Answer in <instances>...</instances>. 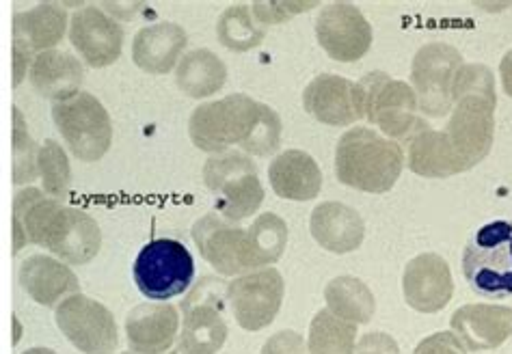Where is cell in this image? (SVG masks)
<instances>
[{
  "instance_id": "4316f807",
  "label": "cell",
  "mask_w": 512,
  "mask_h": 354,
  "mask_svg": "<svg viewBox=\"0 0 512 354\" xmlns=\"http://www.w3.org/2000/svg\"><path fill=\"white\" fill-rule=\"evenodd\" d=\"M409 147V169L415 175L430 177V180H443L458 173H465L463 160L458 158L446 132L424 128L413 134L407 141Z\"/></svg>"
},
{
  "instance_id": "83f0119b",
  "label": "cell",
  "mask_w": 512,
  "mask_h": 354,
  "mask_svg": "<svg viewBox=\"0 0 512 354\" xmlns=\"http://www.w3.org/2000/svg\"><path fill=\"white\" fill-rule=\"evenodd\" d=\"M175 83L193 100L219 93L227 83V67L212 50L197 48L186 52L175 67Z\"/></svg>"
},
{
  "instance_id": "7c38bea8",
  "label": "cell",
  "mask_w": 512,
  "mask_h": 354,
  "mask_svg": "<svg viewBox=\"0 0 512 354\" xmlns=\"http://www.w3.org/2000/svg\"><path fill=\"white\" fill-rule=\"evenodd\" d=\"M286 283L277 268L251 270L227 283V303L245 331L271 326L284 303Z\"/></svg>"
},
{
  "instance_id": "9a60e30c",
  "label": "cell",
  "mask_w": 512,
  "mask_h": 354,
  "mask_svg": "<svg viewBox=\"0 0 512 354\" xmlns=\"http://www.w3.org/2000/svg\"><path fill=\"white\" fill-rule=\"evenodd\" d=\"M316 37L333 61L353 63L368 54L372 26L355 5L331 3L318 13Z\"/></svg>"
},
{
  "instance_id": "44dd1931",
  "label": "cell",
  "mask_w": 512,
  "mask_h": 354,
  "mask_svg": "<svg viewBox=\"0 0 512 354\" xmlns=\"http://www.w3.org/2000/svg\"><path fill=\"white\" fill-rule=\"evenodd\" d=\"M188 35L180 24L158 22L143 26L132 39V61L147 74H169L182 61Z\"/></svg>"
},
{
  "instance_id": "52a82bcc",
  "label": "cell",
  "mask_w": 512,
  "mask_h": 354,
  "mask_svg": "<svg viewBox=\"0 0 512 354\" xmlns=\"http://www.w3.org/2000/svg\"><path fill=\"white\" fill-rule=\"evenodd\" d=\"M132 277L145 298L167 303L193 285L195 260L180 240L156 238L139 251Z\"/></svg>"
},
{
  "instance_id": "3957f363",
  "label": "cell",
  "mask_w": 512,
  "mask_h": 354,
  "mask_svg": "<svg viewBox=\"0 0 512 354\" xmlns=\"http://www.w3.org/2000/svg\"><path fill=\"white\" fill-rule=\"evenodd\" d=\"M454 108L446 134L465 169L489 156L495 136V78L487 65L463 63L452 85Z\"/></svg>"
},
{
  "instance_id": "8992f818",
  "label": "cell",
  "mask_w": 512,
  "mask_h": 354,
  "mask_svg": "<svg viewBox=\"0 0 512 354\" xmlns=\"http://www.w3.org/2000/svg\"><path fill=\"white\" fill-rule=\"evenodd\" d=\"M206 188L214 195V212L229 223H242L260 210L264 186L258 167L240 152L214 154L204 165Z\"/></svg>"
},
{
  "instance_id": "e0dca14e",
  "label": "cell",
  "mask_w": 512,
  "mask_h": 354,
  "mask_svg": "<svg viewBox=\"0 0 512 354\" xmlns=\"http://www.w3.org/2000/svg\"><path fill=\"white\" fill-rule=\"evenodd\" d=\"M70 42L78 50L80 59L100 70L121 57L124 29L109 13L89 5L74 11L70 20Z\"/></svg>"
},
{
  "instance_id": "f546056e",
  "label": "cell",
  "mask_w": 512,
  "mask_h": 354,
  "mask_svg": "<svg viewBox=\"0 0 512 354\" xmlns=\"http://www.w3.org/2000/svg\"><path fill=\"white\" fill-rule=\"evenodd\" d=\"M357 324L335 316L329 309H320L309 324V354H355Z\"/></svg>"
},
{
  "instance_id": "2e32d148",
  "label": "cell",
  "mask_w": 512,
  "mask_h": 354,
  "mask_svg": "<svg viewBox=\"0 0 512 354\" xmlns=\"http://www.w3.org/2000/svg\"><path fill=\"white\" fill-rule=\"evenodd\" d=\"M305 111L325 126H350L366 117L363 89L353 80L320 74L303 91Z\"/></svg>"
},
{
  "instance_id": "e575fe53",
  "label": "cell",
  "mask_w": 512,
  "mask_h": 354,
  "mask_svg": "<svg viewBox=\"0 0 512 354\" xmlns=\"http://www.w3.org/2000/svg\"><path fill=\"white\" fill-rule=\"evenodd\" d=\"M309 7H316V3H253L251 11L260 24L273 26L288 22L296 13H303Z\"/></svg>"
},
{
  "instance_id": "277c9868",
  "label": "cell",
  "mask_w": 512,
  "mask_h": 354,
  "mask_svg": "<svg viewBox=\"0 0 512 354\" xmlns=\"http://www.w3.org/2000/svg\"><path fill=\"white\" fill-rule=\"evenodd\" d=\"M404 169V149L370 128H353L335 147V175L361 193L381 195L392 190Z\"/></svg>"
},
{
  "instance_id": "836d02e7",
  "label": "cell",
  "mask_w": 512,
  "mask_h": 354,
  "mask_svg": "<svg viewBox=\"0 0 512 354\" xmlns=\"http://www.w3.org/2000/svg\"><path fill=\"white\" fill-rule=\"evenodd\" d=\"M39 175V147L26 130L20 108H13V184H29Z\"/></svg>"
},
{
  "instance_id": "6da1fadb",
  "label": "cell",
  "mask_w": 512,
  "mask_h": 354,
  "mask_svg": "<svg viewBox=\"0 0 512 354\" xmlns=\"http://www.w3.org/2000/svg\"><path fill=\"white\" fill-rule=\"evenodd\" d=\"M13 238L16 253L31 242L70 266L89 264L102 249V231L93 216L33 186L13 199Z\"/></svg>"
},
{
  "instance_id": "d590c367",
  "label": "cell",
  "mask_w": 512,
  "mask_h": 354,
  "mask_svg": "<svg viewBox=\"0 0 512 354\" xmlns=\"http://www.w3.org/2000/svg\"><path fill=\"white\" fill-rule=\"evenodd\" d=\"M413 354H467V350L452 331H439L422 339Z\"/></svg>"
},
{
  "instance_id": "1f68e13d",
  "label": "cell",
  "mask_w": 512,
  "mask_h": 354,
  "mask_svg": "<svg viewBox=\"0 0 512 354\" xmlns=\"http://www.w3.org/2000/svg\"><path fill=\"white\" fill-rule=\"evenodd\" d=\"M247 231L255 268L260 270L281 260V255H284L288 244V225L281 216L273 212L260 214L258 219L247 227Z\"/></svg>"
},
{
  "instance_id": "b9f144b4",
  "label": "cell",
  "mask_w": 512,
  "mask_h": 354,
  "mask_svg": "<svg viewBox=\"0 0 512 354\" xmlns=\"http://www.w3.org/2000/svg\"><path fill=\"white\" fill-rule=\"evenodd\" d=\"M171 354H180V352H178V350H175V352H171Z\"/></svg>"
},
{
  "instance_id": "603a6c76",
  "label": "cell",
  "mask_w": 512,
  "mask_h": 354,
  "mask_svg": "<svg viewBox=\"0 0 512 354\" xmlns=\"http://www.w3.org/2000/svg\"><path fill=\"white\" fill-rule=\"evenodd\" d=\"M20 285L35 303L44 307H55L74 294H80L78 277L67 268L65 262L50 255H31L20 266Z\"/></svg>"
},
{
  "instance_id": "5b68a950",
  "label": "cell",
  "mask_w": 512,
  "mask_h": 354,
  "mask_svg": "<svg viewBox=\"0 0 512 354\" xmlns=\"http://www.w3.org/2000/svg\"><path fill=\"white\" fill-rule=\"evenodd\" d=\"M463 275L471 292L491 301L512 296V221L482 225L463 251Z\"/></svg>"
},
{
  "instance_id": "9c48e42d",
  "label": "cell",
  "mask_w": 512,
  "mask_h": 354,
  "mask_svg": "<svg viewBox=\"0 0 512 354\" xmlns=\"http://www.w3.org/2000/svg\"><path fill=\"white\" fill-rule=\"evenodd\" d=\"M227 283L204 277L193 285L182 303V329L178 337L180 354H217L227 339L225 322Z\"/></svg>"
},
{
  "instance_id": "4dcf8cb0",
  "label": "cell",
  "mask_w": 512,
  "mask_h": 354,
  "mask_svg": "<svg viewBox=\"0 0 512 354\" xmlns=\"http://www.w3.org/2000/svg\"><path fill=\"white\" fill-rule=\"evenodd\" d=\"M219 42L234 52H247L258 48L266 37V26L253 16L249 5L227 7L217 22Z\"/></svg>"
},
{
  "instance_id": "ab89813d",
  "label": "cell",
  "mask_w": 512,
  "mask_h": 354,
  "mask_svg": "<svg viewBox=\"0 0 512 354\" xmlns=\"http://www.w3.org/2000/svg\"><path fill=\"white\" fill-rule=\"evenodd\" d=\"M22 354H57V352L50 350V348H29V350H24Z\"/></svg>"
},
{
  "instance_id": "d4e9b609",
  "label": "cell",
  "mask_w": 512,
  "mask_h": 354,
  "mask_svg": "<svg viewBox=\"0 0 512 354\" xmlns=\"http://www.w3.org/2000/svg\"><path fill=\"white\" fill-rule=\"evenodd\" d=\"M31 85L35 91L52 102L72 100L80 93L85 80L83 63L74 54L61 50H48L37 54L31 65Z\"/></svg>"
},
{
  "instance_id": "d6986e66",
  "label": "cell",
  "mask_w": 512,
  "mask_h": 354,
  "mask_svg": "<svg viewBox=\"0 0 512 354\" xmlns=\"http://www.w3.org/2000/svg\"><path fill=\"white\" fill-rule=\"evenodd\" d=\"M452 333L467 352L495 350L512 337V309L504 305H465L454 311Z\"/></svg>"
},
{
  "instance_id": "7a4b0ae2",
  "label": "cell",
  "mask_w": 512,
  "mask_h": 354,
  "mask_svg": "<svg viewBox=\"0 0 512 354\" xmlns=\"http://www.w3.org/2000/svg\"><path fill=\"white\" fill-rule=\"evenodd\" d=\"M281 130L284 126L277 111L245 93L201 104L188 121L193 145L212 156L240 145L247 154L266 158L279 149Z\"/></svg>"
},
{
  "instance_id": "f35d334b",
  "label": "cell",
  "mask_w": 512,
  "mask_h": 354,
  "mask_svg": "<svg viewBox=\"0 0 512 354\" xmlns=\"http://www.w3.org/2000/svg\"><path fill=\"white\" fill-rule=\"evenodd\" d=\"M500 76H502V85H504L506 95H510L512 98V50H508L504 54V59L500 63Z\"/></svg>"
},
{
  "instance_id": "d6a6232c",
  "label": "cell",
  "mask_w": 512,
  "mask_h": 354,
  "mask_svg": "<svg viewBox=\"0 0 512 354\" xmlns=\"http://www.w3.org/2000/svg\"><path fill=\"white\" fill-rule=\"evenodd\" d=\"M39 175H42V184L48 197L59 199V201H65L70 197V184H72L70 158H67L63 147L55 139H48L42 147H39Z\"/></svg>"
},
{
  "instance_id": "4fadbf2b",
  "label": "cell",
  "mask_w": 512,
  "mask_h": 354,
  "mask_svg": "<svg viewBox=\"0 0 512 354\" xmlns=\"http://www.w3.org/2000/svg\"><path fill=\"white\" fill-rule=\"evenodd\" d=\"M191 236L201 257L223 277H240L255 268L249 231L229 223L217 212H208L195 221Z\"/></svg>"
},
{
  "instance_id": "7402d4cb",
  "label": "cell",
  "mask_w": 512,
  "mask_h": 354,
  "mask_svg": "<svg viewBox=\"0 0 512 354\" xmlns=\"http://www.w3.org/2000/svg\"><path fill=\"white\" fill-rule=\"evenodd\" d=\"M309 231L322 249L335 255L357 251L366 238L361 214L340 201H325L316 206Z\"/></svg>"
},
{
  "instance_id": "cb8c5ba5",
  "label": "cell",
  "mask_w": 512,
  "mask_h": 354,
  "mask_svg": "<svg viewBox=\"0 0 512 354\" xmlns=\"http://www.w3.org/2000/svg\"><path fill=\"white\" fill-rule=\"evenodd\" d=\"M268 180L275 195L290 201L316 199L322 190L318 162L301 149H286L268 167Z\"/></svg>"
},
{
  "instance_id": "ac0fdd59",
  "label": "cell",
  "mask_w": 512,
  "mask_h": 354,
  "mask_svg": "<svg viewBox=\"0 0 512 354\" xmlns=\"http://www.w3.org/2000/svg\"><path fill=\"white\" fill-rule=\"evenodd\" d=\"M404 301L420 313H437L452 301L454 279L448 262L437 253H422L404 268Z\"/></svg>"
},
{
  "instance_id": "5bb4252c",
  "label": "cell",
  "mask_w": 512,
  "mask_h": 354,
  "mask_svg": "<svg viewBox=\"0 0 512 354\" xmlns=\"http://www.w3.org/2000/svg\"><path fill=\"white\" fill-rule=\"evenodd\" d=\"M59 331L83 354H113L119 346L113 313L85 294H74L57 305Z\"/></svg>"
},
{
  "instance_id": "8d00e7d4",
  "label": "cell",
  "mask_w": 512,
  "mask_h": 354,
  "mask_svg": "<svg viewBox=\"0 0 512 354\" xmlns=\"http://www.w3.org/2000/svg\"><path fill=\"white\" fill-rule=\"evenodd\" d=\"M260 354H309L305 339L296 331H279L264 344Z\"/></svg>"
},
{
  "instance_id": "ba28073f",
  "label": "cell",
  "mask_w": 512,
  "mask_h": 354,
  "mask_svg": "<svg viewBox=\"0 0 512 354\" xmlns=\"http://www.w3.org/2000/svg\"><path fill=\"white\" fill-rule=\"evenodd\" d=\"M366 102V119L396 143H407L413 134L428 128L417 115L420 104L409 83H402L385 72H370L359 80Z\"/></svg>"
},
{
  "instance_id": "60d3db41",
  "label": "cell",
  "mask_w": 512,
  "mask_h": 354,
  "mask_svg": "<svg viewBox=\"0 0 512 354\" xmlns=\"http://www.w3.org/2000/svg\"><path fill=\"white\" fill-rule=\"evenodd\" d=\"M121 354H137V352H132V350H130V352H121Z\"/></svg>"
},
{
  "instance_id": "f1b7e54d",
  "label": "cell",
  "mask_w": 512,
  "mask_h": 354,
  "mask_svg": "<svg viewBox=\"0 0 512 354\" xmlns=\"http://www.w3.org/2000/svg\"><path fill=\"white\" fill-rule=\"evenodd\" d=\"M327 309L350 324H368L374 318L376 301L366 283L357 277H335L325 288Z\"/></svg>"
},
{
  "instance_id": "74e56055",
  "label": "cell",
  "mask_w": 512,
  "mask_h": 354,
  "mask_svg": "<svg viewBox=\"0 0 512 354\" xmlns=\"http://www.w3.org/2000/svg\"><path fill=\"white\" fill-rule=\"evenodd\" d=\"M355 354H400V348L392 335L368 333L357 342Z\"/></svg>"
},
{
  "instance_id": "484cf974",
  "label": "cell",
  "mask_w": 512,
  "mask_h": 354,
  "mask_svg": "<svg viewBox=\"0 0 512 354\" xmlns=\"http://www.w3.org/2000/svg\"><path fill=\"white\" fill-rule=\"evenodd\" d=\"M67 29V13L59 5L42 3L29 11H18L13 16V46L37 54L55 50L63 42Z\"/></svg>"
},
{
  "instance_id": "8fae6325",
  "label": "cell",
  "mask_w": 512,
  "mask_h": 354,
  "mask_svg": "<svg viewBox=\"0 0 512 354\" xmlns=\"http://www.w3.org/2000/svg\"><path fill=\"white\" fill-rule=\"evenodd\" d=\"M463 67V54L454 46L433 42L415 52L411 65V83L417 104L426 117H446L452 113V85Z\"/></svg>"
},
{
  "instance_id": "ffe728a7",
  "label": "cell",
  "mask_w": 512,
  "mask_h": 354,
  "mask_svg": "<svg viewBox=\"0 0 512 354\" xmlns=\"http://www.w3.org/2000/svg\"><path fill=\"white\" fill-rule=\"evenodd\" d=\"M180 331V313L167 303H143L126 318L128 346L137 354H165Z\"/></svg>"
},
{
  "instance_id": "30bf717a",
  "label": "cell",
  "mask_w": 512,
  "mask_h": 354,
  "mask_svg": "<svg viewBox=\"0 0 512 354\" xmlns=\"http://www.w3.org/2000/svg\"><path fill=\"white\" fill-rule=\"evenodd\" d=\"M52 119L70 152L83 162H98L113 143V121L104 104L87 91L52 104Z\"/></svg>"
}]
</instances>
